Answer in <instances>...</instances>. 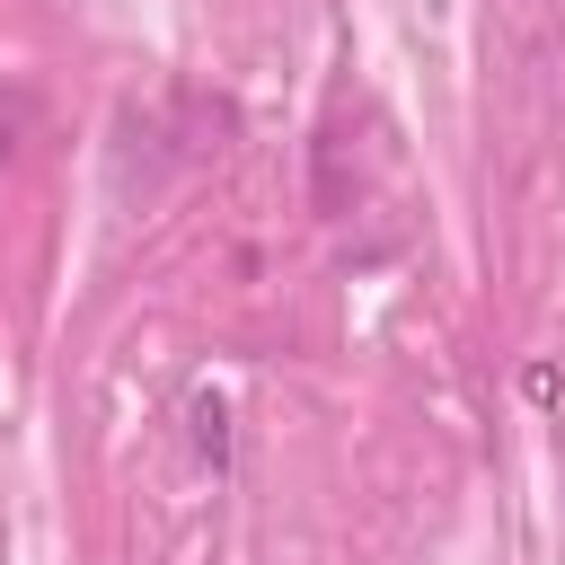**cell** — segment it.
<instances>
[{
    "instance_id": "1",
    "label": "cell",
    "mask_w": 565,
    "mask_h": 565,
    "mask_svg": "<svg viewBox=\"0 0 565 565\" xmlns=\"http://www.w3.org/2000/svg\"><path fill=\"white\" fill-rule=\"evenodd\" d=\"M194 450H203L212 468L230 459V406H221V397H194Z\"/></svg>"
},
{
    "instance_id": "2",
    "label": "cell",
    "mask_w": 565,
    "mask_h": 565,
    "mask_svg": "<svg viewBox=\"0 0 565 565\" xmlns=\"http://www.w3.org/2000/svg\"><path fill=\"white\" fill-rule=\"evenodd\" d=\"M556 388H565V380H556V362H530V371H521V397H539V406H556Z\"/></svg>"
}]
</instances>
